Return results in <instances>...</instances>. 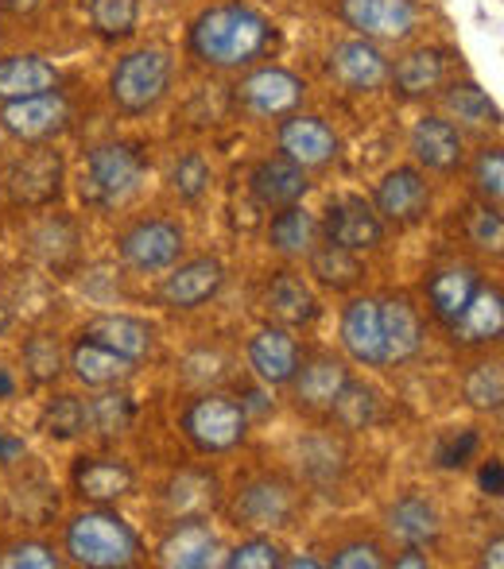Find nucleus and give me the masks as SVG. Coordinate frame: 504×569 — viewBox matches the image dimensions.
<instances>
[{
  "label": "nucleus",
  "mask_w": 504,
  "mask_h": 569,
  "mask_svg": "<svg viewBox=\"0 0 504 569\" xmlns=\"http://www.w3.org/2000/svg\"><path fill=\"white\" fill-rule=\"evenodd\" d=\"M271 23L249 4H214L190 28V51L221 70L249 67L271 43Z\"/></svg>",
  "instance_id": "obj_1"
},
{
  "label": "nucleus",
  "mask_w": 504,
  "mask_h": 569,
  "mask_svg": "<svg viewBox=\"0 0 504 569\" xmlns=\"http://www.w3.org/2000/svg\"><path fill=\"white\" fill-rule=\"evenodd\" d=\"M67 555L70 562L86 569H125L140 558V539L117 511L93 508L70 519Z\"/></svg>",
  "instance_id": "obj_2"
},
{
  "label": "nucleus",
  "mask_w": 504,
  "mask_h": 569,
  "mask_svg": "<svg viewBox=\"0 0 504 569\" xmlns=\"http://www.w3.org/2000/svg\"><path fill=\"white\" fill-rule=\"evenodd\" d=\"M167 90H171V59L159 47L125 54L113 67V78H109V98L128 117L151 113L167 98Z\"/></svg>",
  "instance_id": "obj_3"
},
{
  "label": "nucleus",
  "mask_w": 504,
  "mask_h": 569,
  "mask_svg": "<svg viewBox=\"0 0 504 569\" xmlns=\"http://www.w3.org/2000/svg\"><path fill=\"white\" fill-rule=\"evenodd\" d=\"M245 430H249V411L245 403L229 396H210L195 399V403L182 411V435L190 438L198 453H229L245 442Z\"/></svg>",
  "instance_id": "obj_4"
},
{
  "label": "nucleus",
  "mask_w": 504,
  "mask_h": 569,
  "mask_svg": "<svg viewBox=\"0 0 504 569\" xmlns=\"http://www.w3.org/2000/svg\"><path fill=\"white\" fill-rule=\"evenodd\" d=\"M144 159L128 143H101L86 156L82 198L90 206H121L140 190Z\"/></svg>",
  "instance_id": "obj_5"
},
{
  "label": "nucleus",
  "mask_w": 504,
  "mask_h": 569,
  "mask_svg": "<svg viewBox=\"0 0 504 569\" xmlns=\"http://www.w3.org/2000/svg\"><path fill=\"white\" fill-rule=\"evenodd\" d=\"M299 511V496L284 477H256L234 500V523L249 531H284Z\"/></svg>",
  "instance_id": "obj_6"
},
{
  "label": "nucleus",
  "mask_w": 504,
  "mask_h": 569,
  "mask_svg": "<svg viewBox=\"0 0 504 569\" xmlns=\"http://www.w3.org/2000/svg\"><path fill=\"white\" fill-rule=\"evenodd\" d=\"M0 128H4L8 136H16L20 143H47L70 128V106H67V98L55 90L36 93V98L8 101L4 113H0Z\"/></svg>",
  "instance_id": "obj_7"
},
{
  "label": "nucleus",
  "mask_w": 504,
  "mask_h": 569,
  "mask_svg": "<svg viewBox=\"0 0 504 569\" xmlns=\"http://www.w3.org/2000/svg\"><path fill=\"white\" fill-rule=\"evenodd\" d=\"M121 248V260L136 271H164L171 263H179L182 256V229L175 221L151 218V221H136L132 229L117 240Z\"/></svg>",
  "instance_id": "obj_8"
},
{
  "label": "nucleus",
  "mask_w": 504,
  "mask_h": 569,
  "mask_svg": "<svg viewBox=\"0 0 504 569\" xmlns=\"http://www.w3.org/2000/svg\"><path fill=\"white\" fill-rule=\"evenodd\" d=\"M373 210L381 213V221L388 226H415V221L427 218L431 210V187L423 179V171L415 167H396L377 182V194H373Z\"/></svg>",
  "instance_id": "obj_9"
},
{
  "label": "nucleus",
  "mask_w": 504,
  "mask_h": 569,
  "mask_svg": "<svg viewBox=\"0 0 504 569\" xmlns=\"http://www.w3.org/2000/svg\"><path fill=\"white\" fill-rule=\"evenodd\" d=\"M323 232L330 244L349 248V252H369V248H377L384 240V221L365 198L346 194L326 206Z\"/></svg>",
  "instance_id": "obj_10"
},
{
  "label": "nucleus",
  "mask_w": 504,
  "mask_h": 569,
  "mask_svg": "<svg viewBox=\"0 0 504 569\" xmlns=\"http://www.w3.org/2000/svg\"><path fill=\"white\" fill-rule=\"evenodd\" d=\"M303 93L307 86L291 74V70L264 67L253 70L249 78H241L237 86V101L249 109L253 117H291L303 106Z\"/></svg>",
  "instance_id": "obj_11"
},
{
  "label": "nucleus",
  "mask_w": 504,
  "mask_h": 569,
  "mask_svg": "<svg viewBox=\"0 0 504 569\" xmlns=\"http://www.w3.org/2000/svg\"><path fill=\"white\" fill-rule=\"evenodd\" d=\"M8 194L20 206H47L62 194V156L51 148H36L16 159L8 171Z\"/></svg>",
  "instance_id": "obj_12"
},
{
  "label": "nucleus",
  "mask_w": 504,
  "mask_h": 569,
  "mask_svg": "<svg viewBox=\"0 0 504 569\" xmlns=\"http://www.w3.org/2000/svg\"><path fill=\"white\" fill-rule=\"evenodd\" d=\"M330 74L354 93H377L388 86L392 62L369 39H346V43H338L330 51Z\"/></svg>",
  "instance_id": "obj_13"
},
{
  "label": "nucleus",
  "mask_w": 504,
  "mask_h": 569,
  "mask_svg": "<svg viewBox=\"0 0 504 569\" xmlns=\"http://www.w3.org/2000/svg\"><path fill=\"white\" fill-rule=\"evenodd\" d=\"M342 20L365 39H407L415 28L412 0H342Z\"/></svg>",
  "instance_id": "obj_14"
},
{
  "label": "nucleus",
  "mask_w": 504,
  "mask_h": 569,
  "mask_svg": "<svg viewBox=\"0 0 504 569\" xmlns=\"http://www.w3.org/2000/svg\"><path fill=\"white\" fill-rule=\"evenodd\" d=\"M221 287H226V268H221V260L198 256V260L179 263V268L164 279V291L159 295H164L167 307L195 310V307H202V302H210Z\"/></svg>",
  "instance_id": "obj_15"
},
{
  "label": "nucleus",
  "mask_w": 504,
  "mask_h": 569,
  "mask_svg": "<svg viewBox=\"0 0 504 569\" xmlns=\"http://www.w3.org/2000/svg\"><path fill=\"white\" fill-rule=\"evenodd\" d=\"M279 151L303 171H310V167H326L338 156V136L318 117H287L279 124Z\"/></svg>",
  "instance_id": "obj_16"
},
{
  "label": "nucleus",
  "mask_w": 504,
  "mask_h": 569,
  "mask_svg": "<svg viewBox=\"0 0 504 569\" xmlns=\"http://www.w3.org/2000/svg\"><path fill=\"white\" fill-rule=\"evenodd\" d=\"M214 555H218V535L206 519H179L156 547V562L167 569H202L214 562Z\"/></svg>",
  "instance_id": "obj_17"
},
{
  "label": "nucleus",
  "mask_w": 504,
  "mask_h": 569,
  "mask_svg": "<svg viewBox=\"0 0 504 569\" xmlns=\"http://www.w3.org/2000/svg\"><path fill=\"white\" fill-rule=\"evenodd\" d=\"M70 480H75V492L86 503H98V508L117 503L136 488V472L117 457H82L75 465V472H70Z\"/></svg>",
  "instance_id": "obj_18"
},
{
  "label": "nucleus",
  "mask_w": 504,
  "mask_h": 569,
  "mask_svg": "<svg viewBox=\"0 0 504 569\" xmlns=\"http://www.w3.org/2000/svg\"><path fill=\"white\" fill-rule=\"evenodd\" d=\"M249 187H253V198L268 210H284V206H295L303 202V194L310 190V179L299 163H291L287 156H276V159H260L249 174Z\"/></svg>",
  "instance_id": "obj_19"
},
{
  "label": "nucleus",
  "mask_w": 504,
  "mask_h": 569,
  "mask_svg": "<svg viewBox=\"0 0 504 569\" xmlns=\"http://www.w3.org/2000/svg\"><path fill=\"white\" fill-rule=\"evenodd\" d=\"M412 151L427 171H458L462 159H466V143H462V132L451 124L446 117H423L415 120L412 128Z\"/></svg>",
  "instance_id": "obj_20"
},
{
  "label": "nucleus",
  "mask_w": 504,
  "mask_h": 569,
  "mask_svg": "<svg viewBox=\"0 0 504 569\" xmlns=\"http://www.w3.org/2000/svg\"><path fill=\"white\" fill-rule=\"evenodd\" d=\"M349 368L338 357H315L307 365L295 368V376L287 383L295 388V403L303 411H330V403L338 399V391L346 388Z\"/></svg>",
  "instance_id": "obj_21"
},
{
  "label": "nucleus",
  "mask_w": 504,
  "mask_h": 569,
  "mask_svg": "<svg viewBox=\"0 0 504 569\" xmlns=\"http://www.w3.org/2000/svg\"><path fill=\"white\" fill-rule=\"evenodd\" d=\"M82 338L101 345V349H109V352H117V357L132 360V365H140V360L151 352V345H156L151 326L132 315H98L93 322H86Z\"/></svg>",
  "instance_id": "obj_22"
},
{
  "label": "nucleus",
  "mask_w": 504,
  "mask_h": 569,
  "mask_svg": "<svg viewBox=\"0 0 504 569\" xmlns=\"http://www.w3.org/2000/svg\"><path fill=\"white\" fill-rule=\"evenodd\" d=\"M342 345L357 365H384V333H381V302L354 299L342 315Z\"/></svg>",
  "instance_id": "obj_23"
},
{
  "label": "nucleus",
  "mask_w": 504,
  "mask_h": 569,
  "mask_svg": "<svg viewBox=\"0 0 504 569\" xmlns=\"http://www.w3.org/2000/svg\"><path fill=\"white\" fill-rule=\"evenodd\" d=\"M381 333H384V365L412 360L423 349V322L404 295L381 302Z\"/></svg>",
  "instance_id": "obj_24"
},
{
  "label": "nucleus",
  "mask_w": 504,
  "mask_h": 569,
  "mask_svg": "<svg viewBox=\"0 0 504 569\" xmlns=\"http://www.w3.org/2000/svg\"><path fill=\"white\" fill-rule=\"evenodd\" d=\"M454 341L462 345H493L504 333V299L497 287H477L458 318L451 322Z\"/></svg>",
  "instance_id": "obj_25"
},
{
  "label": "nucleus",
  "mask_w": 504,
  "mask_h": 569,
  "mask_svg": "<svg viewBox=\"0 0 504 569\" xmlns=\"http://www.w3.org/2000/svg\"><path fill=\"white\" fill-rule=\"evenodd\" d=\"M249 365L264 383H287L299 368V345L287 330L264 326L249 341Z\"/></svg>",
  "instance_id": "obj_26"
},
{
  "label": "nucleus",
  "mask_w": 504,
  "mask_h": 569,
  "mask_svg": "<svg viewBox=\"0 0 504 569\" xmlns=\"http://www.w3.org/2000/svg\"><path fill=\"white\" fill-rule=\"evenodd\" d=\"M164 500L175 519H206L218 508V477L206 469H182L171 477Z\"/></svg>",
  "instance_id": "obj_27"
},
{
  "label": "nucleus",
  "mask_w": 504,
  "mask_h": 569,
  "mask_svg": "<svg viewBox=\"0 0 504 569\" xmlns=\"http://www.w3.org/2000/svg\"><path fill=\"white\" fill-rule=\"evenodd\" d=\"M59 86V70L43 59V54H12V59H0V101H20L36 98Z\"/></svg>",
  "instance_id": "obj_28"
},
{
  "label": "nucleus",
  "mask_w": 504,
  "mask_h": 569,
  "mask_svg": "<svg viewBox=\"0 0 504 569\" xmlns=\"http://www.w3.org/2000/svg\"><path fill=\"white\" fill-rule=\"evenodd\" d=\"M388 531L396 542H404V547H427V542L438 539V531H443V523H438V511L435 503L427 500V496H399L396 503H392L388 511Z\"/></svg>",
  "instance_id": "obj_29"
},
{
  "label": "nucleus",
  "mask_w": 504,
  "mask_h": 569,
  "mask_svg": "<svg viewBox=\"0 0 504 569\" xmlns=\"http://www.w3.org/2000/svg\"><path fill=\"white\" fill-rule=\"evenodd\" d=\"M392 86H396L404 98H427L438 93L446 82V54L438 47H419V51L404 54V59L392 67Z\"/></svg>",
  "instance_id": "obj_30"
},
{
  "label": "nucleus",
  "mask_w": 504,
  "mask_h": 569,
  "mask_svg": "<svg viewBox=\"0 0 504 569\" xmlns=\"http://www.w3.org/2000/svg\"><path fill=\"white\" fill-rule=\"evenodd\" d=\"M477 287H482V276H477L474 268H466V263H454V268L435 271L427 295H431V310H435L438 322L451 326L454 318L466 310V302L474 299Z\"/></svg>",
  "instance_id": "obj_31"
},
{
  "label": "nucleus",
  "mask_w": 504,
  "mask_h": 569,
  "mask_svg": "<svg viewBox=\"0 0 504 569\" xmlns=\"http://www.w3.org/2000/svg\"><path fill=\"white\" fill-rule=\"evenodd\" d=\"M268 310L284 326H307L318 318V299L295 271H276L268 283Z\"/></svg>",
  "instance_id": "obj_32"
},
{
  "label": "nucleus",
  "mask_w": 504,
  "mask_h": 569,
  "mask_svg": "<svg viewBox=\"0 0 504 569\" xmlns=\"http://www.w3.org/2000/svg\"><path fill=\"white\" fill-rule=\"evenodd\" d=\"M70 368H75V376L86 388H113V383L132 376V360L117 357V352L101 349V345H93L86 338L70 349Z\"/></svg>",
  "instance_id": "obj_33"
},
{
  "label": "nucleus",
  "mask_w": 504,
  "mask_h": 569,
  "mask_svg": "<svg viewBox=\"0 0 504 569\" xmlns=\"http://www.w3.org/2000/svg\"><path fill=\"white\" fill-rule=\"evenodd\" d=\"M307 256H310V276L323 287H330V291H349V287H357L365 279V263L349 248L323 244V248H310Z\"/></svg>",
  "instance_id": "obj_34"
},
{
  "label": "nucleus",
  "mask_w": 504,
  "mask_h": 569,
  "mask_svg": "<svg viewBox=\"0 0 504 569\" xmlns=\"http://www.w3.org/2000/svg\"><path fill=\"white\" fill-rule=\"evenodd\" d=\"M315 237H318L315 218H310L299 202L284 206L268 226V244L284 256H307L310 248H315Z\"/></svg>",
  "instance_id": "obj_35"
},
{
  "label": "nucleus",
  "mask_w": 504,
  "mask_h": 569,
  "mask_svg": "<svg viewBox=\"0 0 504 569\" xmlns=\"http://www.w3.org/2000/svg\"><path fill=\"white\" fill-rule=\"evenodd\" d=\"M136 419V403L125 396V391H101L98 399H90L86 403V427L98 430L101 438H117L125 435L128 427H132Z\"/></svg>",
  "instance_id": "obj_36"
},
{
  "label": "nucleus",
  "mask_w": 504,
  "mask_h": 569,
  "mask_svg": "<svg viewBox=\"0 0 504 569\" xmlns=\"http://www.w3.org/2000/svg\"><path fill=\"white\" fill-rule=\"evenodd\" d=\"M377 411H381V399L369 383H357V380H346V388L338 391V399L330 403V415L342 422L346 430H365L377 422Z\"/></svg>",
  "instance_id": "obj_37"
},
{
  "label": "nucleus",
  "mask_w": 504,
  "mask_h": 569,
  "mask_svg": "<svg viewBox=\"0 0 504 569\" xmlns=\"http://www.w3.org/2000/svg\"><path fill=\"white\" fill-rule=\"evenodd\" d=\"M446 109H451L458 120L477 128H497L501 124V109L490 101V93L482 90L477 82H454L446 90Z\"/></svg>",
  "instance_id": "obj_38"
},
{
  "label": "nucleus",
  "mask_w": 504,
  "mask_h": 569,
  "mask_svg": "<svg viewBox=\"0 0 504 569\" xmlns=\"http://www.w3.org/2000/svg\"><path fill=\"white\" fill-rule=\"evenodd\" d=\"M86 12L101 39H128L140 23V0H86Z\"/></svg>",
  "instance_id": "obj_39"
},
{
  "label": "nucleus",
  "mask_w": 504,
  "mask_h": 569,
  "mask_svg": "<svg viewBox=\"0 0 504 569\" xmlns=\"http://www.w3.org/2000/svg\"><path fill=\"white\" fill-rule=\"evenodd\" d=\"M39 430L55 442H70L86 430V403L78 396H55L39 411Z\"/></svg>",
  "instance_id": "obj_40"
},
{
  "label": "nucleus",
  "mask_w": 504,
  "mask_h": 569,
  "mask_svg": "<svg viewBox=\"0 0 504 569\" xmlns=\"http://www.w3.org/2000/svg\"><path fill=\"white\" fill-rule=\"evenodd\" d=\"M23 368L36 383H55L67 368V352L55 333H31L23 345Z\"/></svg>",
  "instance_id": "obj_41"
},
{
  "label": "nucleus",
  "mask_w": 504,
  "mask_h": 569,
  "mask_svg": "<svg viewBox=\"0 0 504 569\" xmlns=\"http://www.w3.org/2000/svg\"><path fill=\"white\" fill-rule=\"evenodd\" d=\"M466 399H470V407H477V411H485V415H497L501 411V407H504V372H501L497 360L470 368Z\"/></svg>",
  "instance_id": "obj_42"
},
{
  "label": "nucleus",
  "mask_w": 504,
  "mask_h": 569,
  "mask_svg": "<svg viewBox=\"0 0 504 569\" xmlns=\"http://www.w3.org/2000/svg\"><path fill=\"white\" fill-rule=\"evenodd\" d=\"M303 469H307V477L315 480V485H330V480H338L342 469H346V450L334 446L330 438H310V442L303 446Z\"/></svg>",
  "instance_id": "obj_43"
},
{
  "label": "nucleus",
  "mask_w": 504,
  "mask_h": 569,
  "mask_svg": "<svg viewBox=\"0 0 504 569\" xmlns=\"http://www.w3.org/2000/svg\"><path fill=\"white\" fill-rule=\"evenodd\" d=\"M171 190L182 198V202H198V198L210 190V163L202 156H182L179 163L171 167Z\"/></svg>",
  "instance_id": "obj_44"
},
{
  "label": "nucleus",
  "mask_w": 504,
  "mask_h": 569,
  "mask_svg": "<svg viewBox=\"0 0 504 569\" xmlns=\"http://www.w3.org/2000/svg\"><path fill=\"white\" fill-rule=\"evenodd\" d=\"M0 569H59V555L47 542L20 539L0 550Z\"/></svg>",
  "instance_id": "obj_45"
},
{
  "label": "nucleus",
  "mask_w": 504,
  "mask_h": 569,
  "mask_svg": "<svg viewBox=\"0 0 504 569\" xmlns=\"http://www.w3.org/2000/svg\"><path fill=\"white\" fill-rule=\"evenodd\" d=\"M466 232L470 240H474L477 248H485V252L497 256L504 248V221L497 213V206H474V210H466Z\"/></svg>",
  "instance_id": "obj_46"
},
{
  "label": "nucleus",
  "mask_w": 504,
  "mask_h": 569,
  "mask_svg": "<svg viewBox=\"0 0 504 569\" xmlns=\"http://www.w3.org/2000/svg\"><path fill=\"white\" fill-rule=\"evenodd\" d=\"M474 182H477V194L485 202L497 206L504 198V156L501 148H485L482 156L474 159Z\"/></svg>",
  "instance_id": "obj_47"
},
{
  "label": "nucleus",
  "mask_w": 504,
  "mask_h": 569,
  "mask_svg": "<svg viewBox=\"0 0 504 569\" xmlns=\"http://www.w3.org/2000/svg\"><path fill=\"white\" fill-rule=\"evenodd\" d=\"M229 569H279L284 566V550L271 539H249L226 558Z\"/></svg>",
  "instance_id": "obj_48"
},
{
  "label": "nucleus",
  "mask_w": 504,
  "mask_h": 569,
  "mask_svg": "<svg viewBox=\"0 0 504 569\" xmlns=\"http://www.w3.org/2000/svg\"><path fill=\"white\" fill-rule=\"evenodd\" d=\"M477 446H482L477 430H458V435H451V438H443V442H438L435 461L443 465V469H462V465L477 453Z\"/></svg>",
  "instance_id": "obj_49"
},
{
  "label": "nucleus",
  "mask_w": 504,
  "mask_h": 569,
  "mask_svg": "<svg viewBox=\"0 0 504 569\" xmlns=\"http://www.w3.org/2000/svg\"><path fill=\"white\" fill-rule=\"evenodd\" d=\"M330 566H338V569H384L388 566V558L381 555L377 542H349V547H342L338 555L330 558Z\"/></svg>",
  "instance_id": "obj_50"
},
{
  "label": "nucleus",
  "mask_w": 504,
  "mask_h": 569,
  "mask_svg": "<svg viewBox=\"0 0 504 569\" xmlns=\"http://www.w3.org/2000/svg\"><path fill=\"white\" fill-rule=\"evenodd\" d=\"M477 480H482V492L485 496H504V465L497 461V457H490V461L482 465Z\"/></svg>",
  "instance_id": "obj_51"
},
{
  "label": "nucleus",
  "mask_w": 504,
  "mask_h": 569,
  "mask_svg": "<svg viewBox=\"0 0 504 569\" xmlns=\"http://www.w3.org/2000/svg\"><path fill=\"white\" fill-rule=\"evenodd\" d=\"M396 566L399 569H423L427 566V555H423V547H404V555H396Z\"/></svg>",
  "instance_id": "obj_52"
},
{
  "label": "nucleus",
  "mask_w": 504,
  "mask_h": 569,
  "mask_svg": "<svg viewBox=\"0 0 504 569\" xmlns=\"http://www.w3.org/2000/svg\"><path fill=\"white\" fill-rule=\"evenodd\" d=\"M20 453H23V442H20V438H12V435H4V430H0V465L16 461Z\"/></svg>",
  "instance_id": "obj_53"
},
{
  "label": "nucleus",
  "mask_w": 504,
  "mask_h": 569,
  "mask_svg": "<svg viewBox=\"0 0 504 569\" xmlns=\"http://www.w3.org/2000/svg\"><path fill=\"white\" fill-rule=\"evenodd\" d=\"M501 550H504V539H501V535H493V542H490V547H485V555H482V566L501 569V562H504Z\"/></svg>",
  "instance_id": "obj_54"
},
{
  "label": "nucleus",
  "mask_w": 504,
  "mask_h": 569,
  "mask_svg": "<svg viewBox=\"0 0 504 569\" xmlns=\"http://www.w3.org/2000/svg\"><path fill=\"white\" fill-rule=\"evenodd\" d=\"M4 4V12H16V16H23V12H31V8L39 4V0H0Z\"/></svg>",
  "instance_id": "obj_55"
},
{
  "label": "nucleus",
  "mask_w": 504,
  "mask_h": 569,
  "mask_svg": "<svg viewBox=\"0 0 504 569\" xmlns=\"http://www.w3.org/2000/svg\"><path fill=\"white\" fill-rule=\"evenodd\" d=\"M284 566H291V569H315V566H323L318 558H284Z\"/></svg>",
  "instance_id": "obj_56"
},
{
  "label": "nucleus",
  "mask_w": 504,
  "mask_h": 569,
  "mask_svg": "<svg viewBox=\"0 0 504 569\" xmlns=\"http://www.w3.org/2000/svg\"><path fill=\"white\" fill-rule=\"evenodd\" d=\"M12 391H16V380L8 376V368H0V399L12 396Z\"/></svg>",
  "instance_id": "obj_57"
},
{
  "label": "nucleus",
  "mask_w": 504,
  "mask_h": 569,
  "mask_svg": "<svg viewBox=\"0 0 504 569\" xmlns=\"http://www.w3.org/2000/svg\"><path fill=\"white\" fill-rule=\"evenodd\" d=\"M8 326H12V315H8V307H4V302H0V338H4Z\"/></svg>",
  "instance_id": "obj_58"
},
{
  "label": "nucleus",
  "mask_w": 504,
  "mask_h": 569,
  "mask_svg": "<svg viewBox=\"0 0 504 569\" xmlns=\"http://www.w3.org/2000/svg\"><path fill=\"white\" fill-rule=\"evenodd\" d=\"M0 132H4V128H0Z\"/></svg>",
  "instance_id": "obj_59"
}]
</instances>
